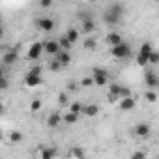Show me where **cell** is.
<instances>
[{"mask_svg": "<svg viewBox=\"0 0 159 159\" xmlns=\"http://www.w3.org/2000/svg\"><path fill=\"white\" fill-rule=\"evenodd\" d=\"M124 13H125L124 6H122V4H118V2H114V4H111V6L103 11V23H105V25H109V26H116V25H120V23H122Z\"/></svg>", "mask_w": 159, "mask_h": 159, "instance_id": "cell-1", "label": "cell"}, {"mask_svg": "<svg viewBox=\"0 0 159 159\" xmlns=\"http://www.w3.org/2000/svg\"><path fill=\"white\" fill-rule=\"evenodd\" d=\"M111 56H112V58H116V60H127V58H131V56H133V49H131V45H129V43L122 41V43H118V45H112V47H111Z\"/></svg>", "mask_w": 159, "mask_h": 159, "instance_id": "cell-2", "label": "cell"}, {"mask_svg": "<svg viewBox=\"0 0 159 159\" xmlns=\"http://www.w3.org/2000/svg\"><path fill=\"white\" fill-rule=\"evenodd\" d=\"M152 43L150 41H144L142 45H140V49H139V52H137V66L139 67H146L148 66V56H150V52H152Z\"/></svg>", "mask_w": 159, "mask_h": 159, "instance_id": "cell-3", "label": "cell"}, {"mask_svg": "<svg viewBox=\"0 0 159 159\" xmlns=\"http://www.w3.org/2000/svg\"><path fill=\"white\" fill-rule=\"evenodd\" d=\"M92 79H94V86H107L109 83V73L103 67H94L92 69Z\"/></svg>", "mask_w": 159, "mask_h": 159, "instance_id": "cell-4", "label": "cell"}, {"mask_svg": "<svg viewBox=\"0 0 159 159\" xmlns=\"http://www.w3.org/2000/svg\"><path fill=\"white\" fill-rule=\"evenodd\" d=\"M43 56V41H36L28 47V52H26V58L32 60V62H38L39 58Z\"/></svg>", "mask_w": 159, "mask_h": 159, "instance_id": "cell-5", "label": "cell"}, {"mask_svg": "<svg viewBox=\"0 0 159 159\" xmlns=\"http://www.w3.org/2000/svg\"><path fill=\"white\" fill-rule=\"evenodd\" d=\"M144 69H146V71H144V84H146L148 88L155 90V88L159 86V77H157V73H155L153 69H148V66H146Z\"/></svg>", "mask_w": 159, "mask_h": 159, "instance_id": "cell-6", "label": "cell"}, {"mask_svg": "<svg viewBox=\"0 0 159 159\" xmlns=\"http://www.w3.org/2000/svg\"><path fill=\"white\" fill-rule=\"evenodd\" d=\"M36 26H38L41 32H52L54 26H56V23H54L51 17H39V19H36Z\"/></svg>", "mask_w": 159, "mask_h": 159, "instance_id": "cell-7", "label": "cell"}, {"mask_svg": "<svg viewBox=\"0 0 159 159\" xmlns=\"http://www.w3.org/2000/svg\"><path fill=\"white\" fill-rule=\"evenodd\" d=\"M23 83H25V86H28V88H36V86H39V84L43 83V77L26 71V75H25V79H23Z\"/></svg>", "mask_w": 159, "mask_h": 159, "instance_id": "cell-8", "label": "cell"}, {"mask_svg": "<svg viewBox=\"0 0 159 159\" xmlns=\"http://www.w3.org/2000/svg\"><path fill=\"white\" fill-rule=\"evenodd\" d=\"M60 51V45H58V39H45L43 41V54H49V56H54L56 52Z\"/></svg>", "mask_w": 159, "mask_h": 159, "instance_id": "cell-9", "label": "cell"}, {"mask_svg": "<svg viewBox=\"0 0 159 159\" xmlns=\"http://www.w3.org/2000/svg\"><path fill=\"white\" fill-rule=\"evenodd\" d=\"M118 107H120V111H124V112H129V111H133V109L137 107V101H135V98H133V96L120 98V99H118Z\"/></svg>", "mask_w": 159, "mask_h": 159, "instance_id": "cell-10", "label": "cell"}, {"mask_svg": "<svg viewBox=\"0 0 159 159\" xmlns=\"http://www.w3.org/2000/svg\"><path fill=\"white\" fill-rule=\"evenodd\" d=\"M99 105H96V103H83V111H81V114H84V116H88V118H96L98 114H99Z\"/></svg>", "mask_w": 159, "mask_h": 159, "instance_id": "cell-11", "label": "cell"}, {"mask_svg": "<svg viewBox=\"0 0 159 159\" xmlns=\"http://www.w3.org/2000/svg\"><path fill=\"white\" fill-rule=\"evenodd\" d=\"M135 135L137 137H140V139H148L150 135H152V125L150 124H144V122H140V124H137L135 125Z\"/></svg>", "mask_w": 159, "mask_h": 159, "instance_id": "cell-12", "label": "cell"}, {"mask_svg": "<svg viewBox=\"0 0 159 159\" xmlns=\"http://www.w3.org/2000/svg\"><path fill=\"white\" fill-rule=\"evenodd\" d=\"M17 58H19L17 49H10V51L2 56V62H4V66H13V64L17 62Z\"/></svg>", "mask_w": 159, "mask_h": 159, "instance_id": "cell-13", "label": "cell"}, {"mask_svg": "<svg viewBox=\"0 0 159 159\" xmlns=\"http://www.w3.org/2000/svg\"><path fill=\"white\" fill-rule=\"evenodd\" d=\"M54 58L62 64V67H66V66H69L71 64V54H69V51H64V49H60L56 54H54Z\"/></svg>", "mask_w": 159, "mask_h": 159, "instance_id": "cell-14", "label": "cell"}, {"mask_svg": "<svg viewBox=\"0 0 159 159\" xmlns=\"http://www.w3.org/2000/svg\"><path fill=\"white\" fill-rule=\"evenodd\" d=\"M81 28L84 34H92L96 30V21L92 17H86V19H81Z\"/></svg>", "mask_w": 159, "mask_h": 159, "instance_id": "cell-15", "label": "cell"}, {"mask_svg": "<svg viewBox=\"0 0 159 159\" xmlns=\"http://www.w3.org/2000/svg\"><path fill=\"white\" fill-rule=\"evenodd\" d=\"M60 124H62V114H60V112H51L49 118H47V125H49L51 129H56Z\"/></svg>", "mask_w": 159, "mask_h": 159, "instance_id": "cell-16", "label": "cell"}, {"mask_svg": "<svg viewBox=\"0 0 159 159\" xmlns=\"http://www.w3.org/2000/svg\"><path fill=\"white\" fill-rule=\"evenodd\" d=\"M122 41H124V38H122L120 32H114V30H112V32L107 34V43H109L111 47H112V45H118V43H122Z\"/></svg>", "mask_w": 159, "mask_h": 159, "instance_id": "cell-17", "label": "cell"}, {"mask_svg": "<svg viewBox=\"0 0 159 159\" xmlns=\"http://www.w3.org/2000/svg\"><path fill=\"white\" fill-rule=\"evenodd\" d=\"M8 140H10L11 144H19V142H23V140H25V135H23L21 131L13 129V131H10V135H8Z\"/></svg>", "mask_w": 159, "mask_h": 159, "instance_id": "cell-18", "label": "cell"}, {"mask_svg": "<svg viewBox=\"0 0 159 159\" xmlns=\"http://www.w3.org/2000/svg\"><path fill=\"white\" fill-rule=\"evenodd\" d=\"M62 122H66L67 125H73V124H77V122H79V114H75V112L67 111L66 114H62Z\"/></svg>", "mask_w": 159, "mask_h": 159, "instance_id": "cell-19", "label": "cell"}, {"mask_svg": "<svg viewBox=\"0 0 159 159\" xmlns=\"http://www.w3.org/2000/svg\"><path fill=\"white\" fill-rule=\"evenodd\" d=\"M83 49H84V51H96V49H98V39H96V38H86V39H83Z\"/></svg>", "mask_w": 159, "mask_h": 159, "instance_id": "cell-20", "label": "cell"}, {"mask_svg": "<svg viewBox=\"0 0 159 159\" xmlns=\"http://www.w3.org/2000/svg\"><path fill=\"white\" fill-rule=\"evenodd\" d=\"M67 111H71V112H75V114H79L81 116V111H83V101H69L67 103Z\"/></svg>", "mask_w": 159, "mask_h": 159, "instance_id": "cell-21", "label": "cell"}, {"mask_svg": "<svg viewBox=\"0 0 159 159\" xmlns=\"http://www.w3.org/2000/svg\"><path fill=\"white\" fill-rule=\"evenodd\" d=\"M79 36H81V34H79V30L73 28V26H69V28L66 30V38H67L71 43H77V41H79Z\"/></svg>", "mask_w": 159, "mask_h": 159, "instance_id": "cell-22", "label": "cell"}, {"mask_svg": "<svg viewBox=\"0 0 159 159\" xmlns=\"http://www.w3.org/2000/svg\"><path fill=\"white\" fill-rule=\"evenodd\" d=\"M56 39H58L60 49H64V51H71V49H73V43L66 38V34H64V36H60V38H56Z\"/></svg>", "mask_w": 159, "mask_h": 159, "instance_id": "cell-23", "label": "cell"}, {"mask_svg": "<svg viewBox=\"0 0 159 159\" xmlns=\"http://www.w3.org/2000/svg\"><path fill=\"white\" fill-rule=\"evenodd\" d=\"M58 152L54 150V148H41L39 152H38V155L41 157V159H49V157H54Z\"/></svg>", "mask_w": 159, "mask_h": 159, "instance_id": "cell-24", "label": "cell"}, {"mask_svg": "<svg viewBox=\"0 0 159 159\" xmlns=\"http://www.w3.org/2000/svg\"><path fill=\"white\" fill-rule=\"evenodd\" d=\"M159 64V52L155 51V49H152V52H150V56H148V66H157Z\"/></svg>", "mask_w": 159, "mask_h": 159, "instance_id": "cell-25", "label": "cell"}, {"mask_svg": "<svg viewBox=\"0 0 159 159\" xmlns=\"http://www.w3.org/2000/svg\"><path fill=\"white\" fill-rule=\"evenodd\" d=\"M144 99H146L148 103H155V101H157V92L150 88L148 92H144Z\"/></svg>", "mask_w": 159, "mask_h": 159, "instance_id": "cell-26", "label": "cell"}, {"mask_svg": "<svg viewBox=\"0 0 159 159\" xmlns=\"http://www.w3.org/2000/svg\"><path fill=\"white\" fill-rule=\"evenodd\" d=\"M79 86H83V88H90V86H94V79H92V75L83 77V79H81V83H79Z\"/></svg>", "mask_w": 159, "mask_h": 159, "instance_id": "cell-27", "label": "cell"}, {"mask_svg": "<svg viewBox=\"0 0 159 159\" xmlns=\"http://www.w3.org/2000/svg\"><path fill=\"white\" fill-rule=\"evenodd\" d=\"M41 107H43V101H41L39 98L32 99V103H30V111H32V112H38V111H41Z\"/></svg>", "mask_w": 159, "mask_h": 159, "instance_id": "cell-28", "label": "cell"}, {"mask_svg": "<svg viewBox=\"0 0 159 159\" xmlns=\"http://www.w3.org/2000/svg\"><path fill=\"white\" fill-rule=\"evenodd\" d=\"M49 69H51V71H62V64L52 56V60L49 62Z\"/></svg>", "mask_w": 159, "mask_h": 159, "instance_id": "cell-29", "label": "cell"}, {"mask_svg": "<svg viewBox=\"0 0 159 159\" xmlns=\"http://www.w3.org/2000/svg\"><path fill=\"white\" fill-rule=\"evenodd\" d=\"M120 90H122V84H118V83L109 84V92H111V94H114V96H118V98H120Z\"/></svg>", "mask_w": 159, "mask_h": 159, "instance_id": "cell-30", "label": "cell"}, {"mask_svg": "<svg viewBox=\"0 0 159 159\" xmlns=\"http://www.w3.org/2000/svg\"><path fill=\"white\" fill-rule=\"evenodd\" d=\"M58 103H60V105H67V103H69V96H67V92L58 94Z\"/></svg>", "mask_w": 159, "mask_h": 159, "instance_id": "cell-31", "label": "cell"}, {"mask_svg": "<svg viewBox=\"0 0 159 159\" xmlns=\"http://www.w3.org/2000/svg\"><path fill=\"white\" fill-rule=\"evenodd\" d=\"M69 155H73V157H84V150H81V148H71L69 150Z\"/></svg>", "mask_w": 159, "mask_h": 159, "instance_id": "cell-32", "label": "cell"}, {"mask_svg": "<svg viewBox=\"0 0 159 159\" xmlns=\"http://www.w3.org/2000/svg\"><path fill=\"white\" fill-rule=\"evenodd\" d=\"M28 73H34V75H41V73H43V67H41V64H36V66H32V67L28 69Z\"/></svg>", "mask_w": 159, "mask_h": 159, "instance_id": "cell-33", "label": "cell"}, {"mask_svg": "<svg viewBox=\"0 0 159 159\" xmlns=\"http://www.w3.org/2000/svg\"><path fill=\"white\" fill-rule=\"evenodd\" d=\"M127 96H133V94H131V88H127V86H124V84H122V90H120V98H127Z\"/></svg>", "mask_w": 159, "mask_h": 159, "instance_id": "cell-34", "label": "cell"}, {"mask_svg": "<svg viewBox=\"0 0 159 159\" xmlns=\"http://www.w3.org/2000/svg\"><path fill=\"white\" fill-rule=\"evenodd\" d=\"M79 88V83H75V81H67V92H75Z\"/></svg>", "mask_w": 159, "mask_h": 159, "instance_id": "cell-35", "label": "cell"}, {"mask_svg": "<svg viewBox=\"0 0 159 159\" xmlns=\"http://www.w3.org/2000/svg\"><path fill=\"white\" fill-rule=\"evenodd\" d=\"M8 88H10L8 79H6V77H2V79H0V90H8Z\"/></svg>", "mask_w": 159, "mask_h": 159, "instance_id": "cell-36", "label": "cell"}, {"mask_svg": "<svg viewBox=\"0 0 159 159\" xmlns=\"http://www.w3.org/2000/svg\"><path fill=\"white\" fill-rule=\"evenodd\" d=\"M38 2H39V8H51L52 6V0H38Z\"/></svg>", "mask_w": 159, "mask_h": 159, "instance_id": "cell-37", "label": "cell"}, {"mask_svg": "<svg viewBox=\"0 0 159 159\" xmlns=\"http://www.w3.org/2000/svg\"><path fill=\"white\" fill-rule=\"evenodd\" d=\"M131 159H146V152H135L131 153Z\"/></svg>", "mask_w": 159, "mask_h": 159, "instance_id": "cell-38", "label": "cell"}, {"mask_svg": "<svg viewBox=\"0 0 159 159\" xmlns=\"http://www.w3.org/2000/svg\"><path fill=\"white\" fill-rule=\"evenodd\" d=\"M118 99H120L118 96H114V94H111V92H109V101H111V103H118Z\"/></svg>", "mask_w": 159, "mask_h": 159, "instance_id": "cell-39", "label": "cell"}, {"mask_svg": "<svg viewBox=\"0 0 159 159\" xmlns=\"http://www.w3.org/2000/svg\"><path fill=\"white\" fill-rule=\"evenodd\" d=\"M4 111H6V107H4V103H2V101H0V116L4 114Z\"/></svg>", "mask_w": 159, "mask_h": 159, "instance_id": "cell-40", "label": "cell"}, {"mask_svg": "<svg viewBox=\"0 0 159 159\" xmlns=\"http://www.w3.org/2000/svg\"><path fill=\"white\" fill-rule=\"evenodd\" d=\"M4 38V28H2V25H0V39Z\"/></svg>", "mask_w": 159, "mask_h": 159, "instance_id": "cell-41", "label": "cell"}, {"mask_svg": "<svg viewBox=\"0 0 159 159\" xmlns=\"http://www.w3.org/2000/svg\"><path fill=\"white\" fill-rule=\"evenodd\" d=\"M2 77H4V69H2V67H0V79H2Z\"/></svg>", "mask_w": 159, "mask_h": 159, "instance_id": "cell-42", "label": "cell"}, {"mask_svg": "<svg viewBox=\"0 0 159 159\" xmlns=\"http://www.w3.org/2000/svg\"><path fill=\"white\" fill-rule=\"evenodd\" d=\"M4 139V135H2V129H0V140H2Z\"/></svg>", "mask_w": 159, "mask_h": 159, "instance_id": "cell-43", "label": "cell"}, {"mask_svg": "<svg viewBox=\"0 0 159 159\" xmlns=\"http://www.w3.org/2000/svg\"><path fill=\"white\" fill-rule=\"evenodd\" d=\"M153 2H159V0H153Z\"/></svg>", "mask_w": 159, "mask_h": 159, "instance_id": "cell-44", "label": "cell"}, {"mask_svg": "<svg viewBox=\"0 0 159 159\" xmlns=\"http://www.w3.org/2000/svg\"><path fill=\"white\" fill-rule=\"evenodd\" d=\"M0 25H2V21H0Z\"/></svg>", "mask_w": 159, "mask_h": 159, "instance_id": "cell-45", "label": "cell"}]
</instances>
